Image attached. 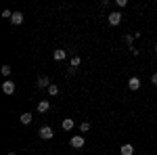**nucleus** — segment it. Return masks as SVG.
<instances>
[{"label": "nucleus", "instance_id": "18", "mask_svg": "<svg viewBox=\"0 0 157 155\" xmlns=\"http://www.w3.org/2000/svg\"><path fill=\"white\" fill-rule=\"evenodd\" d=\"M151 82H153V84L157 86V73H153V78H151Z\"/></svg>", "mask_w": 157, "mask_h": 155}, {"label": "nucleus", "instance_id": "3", "mask_svg": "<svg viewBox=\"0 0 157 155\" xmlns=\"http://www.w3.org/2000/svg\"><path fill=\"white\" fill-rule=\"evenodd\" d=\"M11 23L13 25H21V23H23V13L15 11V13H13V17H11Z\"/></svg>", "mask_w": 157, "mask_h": 155}, {"label": "nucleus", "instance_id": "12", "mask_svg": "<svg viewBox=\"0 0 157 155\" xmlns=\"http://www.w3.org/2000/svg\"><path fill=\"white\" fill-rule=\"evenodd\" d=\"M19 119H21V124L27 126V124H32V119H34V118H32V113H21V118H19Z\"/></svg>", "mask_w": 157, "mask_h": 155}, {"label": "nucleus", "instance_id": "19", "mask_svg": "<svg viewBox=\"0 0 157 155\" xmlns=\"http://www.w3.org/2000/svg\"><path fill=\"white\" fill-rule=\"evenodd\" d=\"M9 155H17V153H13V151H11V153H9Z\"/></svg>", "mask_w": 157, "mask_h": 155}, {"label": "nucleus", "instance_id": "7", "mask_svg": "<svg viewBox=\"0 0 157 155\" xmlns=\"http://www.w3.org/2000/svg\"><path fill=\"white\" fill-rule=\"evenodd\" d=\"M36 86H38V88H48V86H50L48 78H44V76H40V78H38V82H36Z\"/></svg>", "mask_w": 157, "mask_h": 155}, {"label": "nucleus", "instance_id": "1", "mask_svg": "<svg viewBox=\"0 0 157 155\" xmlns=\"http://www.w3.org/2000/svg\"><path fill=\"white\" fill-rule=\"evenodd\" d=\"M55 134H52V128L50 126H42L40 128V138H44V141H50Z\"/></svg>", "mask_w": 157, "mask_h": 155}, {"label": "nucleus", "instance_id": "6", "mask_svg": "<svg viewBox=\"0 0 157 155\" xmlns=\"http://www.w3.org/2000/svg\"><path fill=\"white\" fill-rule=\"evenodd\" d=\"M52 57H55V61H63L65 57H67V50H63V48H57V50L52 52Z\"/></svg>", "mask_w": 157, "mask_h": 155}, {"label": "nucleus", "instance_id": "2", "mask_svg": "<svg viewBox=\"0 0 157 155\" xmlns=\"http://www.w3.org/2000/svg\"><path fill=\"white\" fill-rule=\"evenodd\" d=\"M84 136H71V147L73 149H82V147H84Z\"/></svg>", "mask_w": 157, "mask_h": 155}, {"label": "nucleus", "instance_id": "17", "mask_svg": "<svg viewBox=\"0 0 157 155\" xmlns=\"http://www.w3.org/2000/svg\"><path fill=\"white\" fill-rule=\"evenodd\" d=\"M80 65V57H71V67H78Z\"/></svg>", "mask_w": 157, "mask_h": 155}, {"label": "nucleus", "instance_id": "8", "mask_svg": "<svg viewBox=\"0 0 157 155\" xmlns=\"http://www.w3.org/2000/svg\"><path fill=\"white\" fill-rule=\"evenodd\" d=\"M128 86H130V90H138L140 88V80L138 78H130L128 80Z\"/></svg>", "mask_w": 157, "mask_h": 155}, {"label": "nucleus", "instance_id": "13", "mask_svg": "<svg viewBox=\"0 0 157 155\" xmlns=\"http://www.w3.org/2000/svg\"><path fill=\"white\" fill-rule=\"evenodd\" d=\"M48 95L50 96H57V95H59V88H57L55 84H50V86H48Z\"/></svg>", "mask_w": 157, "mask_h": 155}, {"label": "nucleus", "instance_id": "4", "mask_svg": "<svg viewBox=\"0 0 157 155\" xmlns=\"http://www.w3.org/2000/svg\"><path fill=\"white\" fill-rule=\"evenodd\" d=\"M109 23L111 25H120L121 23V13H111V15H109Z\"/></svg>", "mask_w": 157, "mask_h": 155}, {"label": "nucleus", "instance_id": "20", "mask_svg": "<svg viewBox=\"0 0 157 155\" xmlns=\"http://www.w3.org/2000/svg\"><path fill=\"white\" fill-rule=\"evenodd\" d=\"M155 52H157V44H155Z\"/></svg>", "mask_w": 157, "mask_h": 155}, {"label": "nucleus", "instance_id": "16", "mask_svg": "<svg viewBox=\"0 0 157 155\" xmlns=\"http://www.w3.org/2000/svg\"><path fill=\"white\" fill-rule=\"evenodd\" d=\"M2 73L4 76H11V65H2Z\"/></svg>", "mask_w": 157, "mask_h": 155}, {"label": "nucleus", "instance_id": "14", "mask_svg": "<svg viewBox=\"0 0 157 155\" xmlns=\"http://www.w3.org/2000/svg\"><path fill=\"white\" fill-rule=\"evenodd\" d=\"M80 130H82V132H88V130H90V124H88V122H82V124H80Z\"/></svg>", "mask_w": 157, "mask_h": 155}, {"label": "nucleus", "instance_id": "10", "mask_svg": "<svg viewBox=\"0 0 157 155\" xmlns=\"http://www.w3.org/2000/svg\"><path fill=\"white\" fill-rule=\"evenodd\" d=\"M120 153H121V155H132V153H134V147H132V145H121Z\"/></svg>", "mask_w": 157, "mask_h": 155}, {"label": "nucleus", "instance_id": "11", "mask_svg": "<svg viewBox=\"0 0 157 155\" xmlns=\"http://www.w3.org/2000/svg\"><path fill=\"white\" fill-rule=\"evenodd\" d=\"M73 126H75V122H73L71 118H65V119H63V130H71Z\"/></svg>", "mask_w": 157, "mask_h": 155}, {"label": "nucleus", "instance_id": "5", "mask_svg": "<svg viewBox=\"0 0 157 155\" xmlns=\"http://www.w3.org/2000/svg\"><path fill=\"white\" fill-rule=\"evenodd\" d=\"M2 90H4V95H13V92H15V84H13L11 80H6V82L2 84Z\"/></svg>", "mask_w": 157, "mask_h": 155}, {"label": "nucleus", "instance_id": "15", "mask_svg": "<svg viewBox=\"0 0 157 155\" xmlns=\"http://www.w3.org/2000/svg\"><path fill=\"white\" fill-rule=\"evenodd\" d=\"M134 34H128V36H124V40H126V42H128V44H130V46H132V42H134Z\"/></svg>", "mask_w": 157, "mask_h": 155}, {"label": "nucleus", "instance_id": "9", "mask_svg": "<svg viewBox=\"0 0 157 155\" xmlns=\"http://www.w3.org/2000/svg\"><path fill=\"white\" fill-rule=\"evenodd\" d=\"M48 109H50V103H48V101H40V103H38V111H40V113H46Z\"/></svg>", "mask_w": 157, "mask_h": 155}]
</instances>
